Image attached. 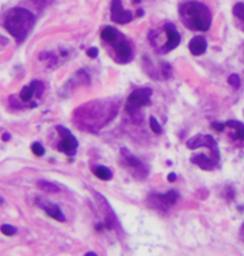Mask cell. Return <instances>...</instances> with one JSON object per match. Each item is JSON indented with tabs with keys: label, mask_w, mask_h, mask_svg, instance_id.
<instances>
[{
	"label": "cell",
	"mask_w": 244,
	"mask_h": 256,
	"mask_svg": "<svg viewBox=\"0 0 244 256\" xmlns=\"http://www.w3.org/2000/svg\"><path fill=\"white\" fill-rule=\"evenodd\" d=\"M35 25V16L24 8H13L5 19V28L15 39L21 41Z\"/></svg>",
	"instance_id": "1"
},
{
	"label": "cell",
	"mask_w": 244,
	"mask_h": 256,
	"mask_svg": "<svg viewBox=\"0 0 244 256\" xmlns=\"http://www.w3.org/2000/svg\"><path fill=\"white\" fill-rule=\"evenodd\" d=\"M180 13L192 29L206 32L212 24V14L209 9L202 3L197 1H188L182 4Z\"/></svg>",
	"instance_id": "2"
},
{
	"label": "cell",
	"mask_w": 244,
	"mask_h": 256,
	"mask_svg": "<svg viewBox=\"0 0 244 256\" xmlns=\"http://www.w3.org/2000/svg\"><path fill=\"white\" fill-rule=\"evenodd\" d=\"M152 91L151 88H140L129 95L126 101V109L128 112H134L139 110L141 107H145L151 105Z\"/></svg>",
	"instance_id": "3"
},
{
	"label": "cell",
	"mask_w": 244,
	"mask_h": 256,
	"mask_svg": "<svg viewBox=\"0 0 244 256\" xmlns=\"http://www.w3.org/2000/svg\"><path fill=\"white\" fill-rule=\"evenodd\" d=\"M186 145L189 149H192V150L202 146H207L212 151L214 160L217 163L220 162V151L218 148V144L213 139V137L210 135H201V134L196 135L190 140H187Z\"/></svg>",
	"instance_id": "4"
},
{
	"label": "cell",
	"mask_w": 244,
	"mask_h": 256,
	"mask_svg": "<svg viewBox=\"0 0 244 256\" xmlns=\"http://www.w3.org/2000/svg\"><path fill=\"white\" fill-rule=\"evenodd\" d=\"M57 130L62 138V140L58 145L59 150L69 155L74 154L79 146V141L76 139V137L71 133L68 128H64L62 126L57 127Z\"/></svg>",
	"instance_id": "5"
},
{
	"label": "cell",
	"mask_w": 244,
	"mask_h": 256,
	"mask_svg": "<svg viewBox=\"0 0 244 256\" xmlns=\"http://www.w3.org/2000/svg\"><path fill=\"white\" fill-rule=\"evenodd\" d=\"M111 18L117 24H127L133 19L132 13L123 9L121 0H112Z\"/></svg>",
	"instance_id": "6"
},
{
	"label": "cell",
	"mask_w": 244,
	"mask_h": 256,
	"mask_svg": "<svg viewBox=\"0 0 244 256\" xmlns=\"http://www.w3.org/2000/svg\"><path fill=\"white\" fill-rule=\"evenodd\" d=\"M36 205L44 210L47 213V215L55 220L58 222H65V216L62 213L60 208L58 205L53 204L52 202H49L48 200L43 198H38L36 200Z\"/></svg>",
	"instance_id": "7"
},
{
	"label": "cell",
	"mask_w": 244,
	"mask_h": 256,
	"mask_svg": "<svg viewBox=\"0 0 244 256\" xmlns=\"http://www.w3.org/2000/svg\"><path fill=\"white\" fill-rule=\"evenodd\" d=\"M153 202L158 205V207H161L164 210L170 209L176 203L178 198V193L174 190H170L164 194H157L153 195Z\"/></svg>",
	"instance_id": "8"
},
{
	"label": "cell",
	"mask_w": 244,
	"mask_h": 256,
	"mask_svg": "<svg viewBox=\"0 0 244 256\" xmlns=\"http://www.w3.org/2000/svg\"><path fill=\"white\" fill-rule=\"evenodd\" d=\"M165 31L167 35V42L165 44V48L169 51L174 50V48L178 46L180 42V35L178 34L173 24H166Z\"/></svg>",
	"instance_id": "9"
},
{
	"label": "cell",
	"mask_w": 244,
	"mask_h": 256,
	"mask_svg": "<svg viewBox=\"0 0 244 256\" xmlns=\"http://www.w3.org/2000/svg\"><path fill=\"white\" fill-rule=\"evenodd\" d=\"M116 48V56L120 62H128L132 58V49L128 42L124 39L118 40L116 44H114Z\"/></svg>",
	"instance_id": "10"
},
{
	"label": "cell",
	"mask_w": 244,
	"mask_h": 256,
	"mask_svg": "<svg viewBox=\"0 0 244 256\" xmlns=\"http://www.w3.org/2000/svg\"><path fill=\"white\" fill-rule=\"evenodd\" d=\"M191 162L198 165L199 168L205 171H211L215 168L217 163L213 158H208L205 154H198L191 158Z\"/></svg>",
	"instance_id": "11"
},
{
	"label": "cell",
	"mask_w": 244,
	"mask_h": 256,
	"mask_svg": "<svg viewBox=\"0 0 244 256\" xmlns=\"http://www.w3.org/2000/svg\"><path fill=\"white\" fill-rule=\"evenodd\" d=\"M207 42L202 36H195L189 42V50L194 56H200L205 53Z\"/></svg>",
	"instance_id": "12"
},
{
	"label": "cell",
	"mask_w": 244,
	"mask_h": 256,
	"mask_svg": "<svg viewBox=\"0 0 244 256\" xmlns=\"http://www.w3.org/2000/svg\"><path fill=\"white\" fill-rule=\"evenodd\" d=\"M121 154L123 156V158L125 159V162L127 163V165L130 166L131 168H134L136 170L139 171H144V166L142 163L140 162V159H138L135 155H132L129 150L126 148H122L121 149Z\"/></svg>",
	"instance_id": "13"
},
{
	"label": "cell",
	"mask_w": 244,
	"mask_h": 256,
	"mask_svg": "<svg viewBox=\"0 0 244 256\" xmlns=\"http://www.w3.org/2000/svg\"><path fill=\"white\" fill-rule=\"evenodd\" d=\"M119 33L113 27H106L101 32V38L106 42L114 44L118 39Z\"/></svg>",
	"instance_id": "14"
},
{
	"label": "cell",
	"mask_w": 244,
	"mask_h": 256,
	"mask_svg": "<svg viewBox=\"0 0 244 256\" xmlns=\"http://www.w3.org/2000/svg\"><path fill=\"white\" fill-rule=\"evenodd\" d=\"M225 126H227L228 128H233V129H236V133H235V137L234 139H239V140H244V126L241 123V122H238V121H228Z\"/></svg>",
	"instance_id": "15"
},
{
	"label": "cell",
	"mask_w": 244,
	"mask_h": 256,
	"mask_svg": "<svg viewBox=\"0 0 244 256\" xmlns=\"http://www.w3.org/2000/svg\"><path fill=\"white\" fill-rule=\"evenodd\" d=\"M37 186L40 190H43L48 193H57L59 191V187L57 185L48 182V181H44V180H40L37 182Z\"/></svg>",
	"instance_id": "16"
},
{
	"label": "cell",
	"mask_w": 244,
	"mask_h": 256,
	"mask_svg": "<svg viewBox=\"0 0 244 256\" xmlns=\"http://www.w3.org/2000/svg\"><path fill=\"white\" fill-rule=\"evenodd\" d=\"M94 175H95L99 180H102V181H109V180L112 178V176H113L111 170H110L108 167L103 166V165H99V166H97V167L95 168Z\"/></svg>",
	"instance_id": "17"
},
{
	"label": "cell",
	"mask_w": 244,
	"mask_h": 256,
	"mask_svg": "<svg viewBox=\"0 0 244 256\" xmlns=\"http://www.w3.org/2000/svg\"><path fill=\"white\" fill-rule=\"evenodd\" d=\"M34 96V91L32 89L31 86H24L22 88V90L20 91L19 94V97H20V100L23 102V103H28L31 101V99L33 98Z\"/></svg>",
	"instance_id": "18"
},
{
	"label": "cell",
	"mask_w": 244,
	"mask_h": 256,
	"mask_svg": "<svg viewBox=\"0 0 244 256\" xmlns=\"http://www.w3.org/2000/svg\"><path fill=\"white\" fill-rule=\"evenodd\" d=\"M34 91V95H35L36 98H40L41 95L44 92V85L43 83L39 81H34V82H31V85H30Z\"/></svg>",
	"instance_id": "19"
},
{
	"label": "cell",
	"mask_w": 244,
	"mask_h": 256,
	"mask_svg": "<svg viewBox=\"0 0 244 256\" xmlns=\"http://www.w3.org/2000/svg\"><path fill=\"white\" fill-rule=\"evenodd\" d=\"M0 231H1V233H3L4 235H6V236H8V237L13 236L15 233H17V230H16L13 226L10 225V224H4V225H2L1 228H0Z\"/></svg>",
	"instance_id": "20"
},
{
	"label": "cell",
	"mask_w": 244,
	"mask_h": 256,
	"mask_svg": "<svg viewBox=\"0 0 244 256\" xmlns=\"http://www.w3.org/2000/svg\"><path fill=\"white\" fill-rule=\"evenodd\" d=\"M233 13L240 19L244 20V3H238L233 8Z\"/></svg>",
	"instance_id": "21"
},
{
	"label": "cell",
	"mask_w": 244,
	"mask_h": 256,
	"mask_svg": "<svg viewBox=\"0 0 244 256\" xmlns=\"http://www.w3.org/2000/svg\"><path fill=\"white\" fill-rule=\"evenodd\" d=\"M31 149H32L33 154L37 157H42L45 154V148L39 142H34L32 144Z\"/></svg>",
	"instance_id": "22"
},
{
	"label": "cell",
	"mask_w": 244,
	"mask_h": 256,
	"mask_svg": "<svg viewBox=\"0 0 244 256\" xmlns=\"http://www.w3.org/2000/svg\"><path fill=\"white\" fill-rule=\"evenodd\" d=\"M228 83L235 89H239L241 87V78H240V76L237 75V74H232L228 78Z\"/></svg>",
	"instance_id": "23"
},
{
	"label": "cell",
	"mask_w": 244,
	"mask_h": 256,
	"mask_svg": "<svg viewBox=\"0 0 244 256\" xmlns=\"http://www.w3.org/2000/svg\"><path fill=\"white\" fill-rule=\"evenodd\" d=\"M150 128H151L152 131L156 134H160L163 131L161 125L159 124V122L157 121V119L155 117L152 116L150 118Z\"/></svg>",
	"instance_id": "24"
},
{
	"label": "cell",
	"mask_w": 244,
	"mask_h": 256,
	"mask_svg": "<svg viewBox=\"0 0 244 256\" xmlns=\"http://www.w3.org/2000/svg\"><path fill=\"white\" fill-rule=\"evenodd\" d=\"M211 128H213L214 130H216L217 132H222L225 128V125L221 124V123H213L211 124Z\"/></svg>",
	"instance_id": "25"
},
{
	"label": "cell",
	"mask_w": 244,
	"mask_h": 256,
	"mask_svg": "<svg viewBox=\"0 0 244 256\" xmlns=\"http://www.w3.org/2000/svg\"><path fill=\"white\" fill-rule=\"evenodd\" d=\"M87 55L90 57V58H95L98 56V50L97 48H90L88 51H87Z\"/></svg>",
	"instance_id": "26"
},
{
	"label": "cell",
	"mask_w": 244,
	"mask_h": 256,
	"mask_svg": "<svg viewBox=\"0 0 244 256\" xmlns=\"http://www.w3.org/2000/svg\"><path fill=\"white\" fill-rule=\"evenodd\" d=\"M176 174L174 173V172H171L170 174L168 175V177H167V179H168V181L170 182V183H174L175 182V180H176Z\"/></svg>",
	"instance_id": "27"
},
{
	"label": "cell",
	"mask_w": 244,
	"mask_h": 256,
	"mask_svg": "<svg viewBox=\"0 0 244 256\" xmlns=\"http://www.w3.org/2000/svg\"><path fill=\"white\" fill-rule=\"evenodd\" d=\"M240 238L244 243V223L242 225V228H241V231H240Z\"/></svg>",
	"instance_id": "28"
},
{
	"label": "cell",
	"mask_w": 244,
	"mask_h": 256,
	"mask_svg": "<svg viewBox=\"0 0 244 256\" xmlns=\"http://www.w3.org/2000/svg\"><path fill=\"white\" fill-rule=\"evenodd\" d=\"M10 139H11V135L9 133H4L2 135V140H4V141H8Z\"/></svg>",
	"instance_id": "29"
},
{
	"label": "cell",
	"mask_w": 244,
	"mask_h": 256,
	"mask_svg": "<svg viewBox=\"0 0 244 256\" xmlns=\"http://www.w3.org/2000/svg\"><path fill=\"white\" fill-rule=\"evenodd\" d=\"M85 256H96L97 255L95 254V253H87V254H85Z\"/></svg>",
	"instance_id": "30"
},
{
	"label": "cell",
	"mask_w": 244,
	"mask_h": 256,
	"mask_svg": "<svg viewBox=\"0 0 244 256\" xmlns=\"http://www.w3.org/2000/svg\"><path fill=\"white\" fill-rule=\"evenodd\" d=\"M138 14H139V15H142V14H143V12H142V10H139V12H138Z\"/></svg>",
	"instance_id": "31"
},
{
	"label": "cell",
	"mask_w": 244,
	"mask_h": 256,
	"mask_svg": "<svg viewBox=\"0 0 244 256\" xmlns=\"http://www.w3.org/2000/svg\"><path fill=\"white\" fill-rule=\"evenodd\" d=\"M133 2H134V3H137V4H139V3L140 2V0H133Z\"/></svg>",
	"instance_id": "32"
}]
</instances>
